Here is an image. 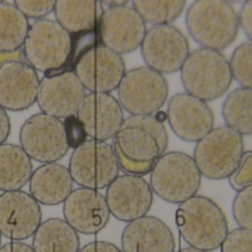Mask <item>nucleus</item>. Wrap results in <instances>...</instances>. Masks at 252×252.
Wrapping results in <instances>:
<instances>
[{"instance_id": "nucleus-1", "label": "nucleus", "mask_w": 252, "mask_h": 252, "mask_svg": "<svg viewBox=\"0 0 252 252\" xmlns=\"http://www.w3.org/2000/svg\"><path fill=\"white\" fill-rule=\"evenodd\" d=\"M167 145L164 121L155 115H130L124 120L112 146L121 170L142 177L151 173Z\"/></svg>"}, {"instance_id": "nucleus-2", "label": "nucleus", "mask_w": 252, "mask_h": 252, "mask_svg": "<svg viewBox=\"0 0 252 252\" xmlns=\"http://www.w3.org/2000/svg\"><path fill=\"white\" fill-rule=\"evenodd\" d=\"M25 61L44 75L68 71L75 54L73 36L56 20L31 24L22 47Z\"/></svg>"}, {"instance_id": "nucleus-3", "label": "nucleus", "mask_w": 252, "mask_h": 252, "mask_svg": "<svg viewBox=\"0 0 252 252\" xmlns=\"http://www.w3.org/2000/svg\"><path fill=\"white\" fill-rule=\"evenodd\" d=\"M187 29L192 39L203 48L220 50L232 44L240 29L235 7L222 0H197L188 7Z\"/></svg>"}, {"instance_id": "nucleus-4", "label": "nucleus", "mask_w": 252, "mask_h": 252, "mask_svg": "<svg viewBox=\"0 0 252 252\" xmlns=\"http://www.w3.org/2000/svg\"><path fill=\"white\" fill-rule=\"evenodd\" d=\"M176 223L189 247L207 252L220 247L229 233L227 220L221 209L213 200L201 195L179 204Z\"/></svg>"}, {"instance_id": "nucleus-5", "label": "nucleus", "mask_w": 252, "mask_h": 252, "mask_svg": "<svg viewBox=\"0 0 252 252\" xmlns=\"http://www.w3.org/2000/svg\"><path fill=\"white\" fill-rule=\"evenodd\" d=\"M180 71L186 93L206 102L223 96L233 80L227 58L212 49L201 47L191 52Z\"/></svg>"}, {"instance_id": "nucleus-6", "label": "nucleus", "mask_w": 252, "mask_h": 252, "mask_svg": "<svg viewBox=\"0 0 252 252\" xmlns=\"http://www.w3.org/2000/svg\"><path fill=\"white\" fill-rule=\"evenodd\" d=\"M201 174L190 155L182 152L164 154L151 172L154 193L170 204H181L198 193Z\"/></svg>"}, {"instance_id": "nucleus-7", "label": "nucleus", "mask_w": 252, "mask_h": 252, "mask_svg": "<svg viewBox=\"0 0 252 252\" xmlns=\"http://www.w3.org/2000/svg\"><path fill=\"white\" fill-rule=\"evenodd\" d=\"M244 152L243 136L226 125L213 128L197 142L194 160L201 176L210 180L229 179Z\"/></svg>"}, {"instance_id": "nucleus-8", "label": "nucleus", "mask_w": 252, "mask_h": 252, "mask_svg": "<svg viewBox=\"0 0 252 252\" xmlns=\"http://www.w3.org/2000/svg\"><path fill=\"white\" fill-rule=\"evenodd\" d=\"M68 169L80 187L98 191L107 188L121 170L112 145L93 139L74 149Z\"/></svg>"}, {"instance_id": "nucleus-9", "label": "nucleus", "mask_w": 252, "mask_h": 252, "mask_svg": "<svg viewBox=\"0 0 252 252\" xmlns=\"http://www.w3.org/2000/svg\"><path fill=\"white\" fill-rule=\"evenodd\" d=\"M117 90L120 104L130 115H154L164 106L169 93L163 74L147 66L126 72Z\"/></svg>"}, {"instance_id": "nucleus-10", "label": "nucleus", "mask_w": 252, "mask_h": 252, "mask_svg": "<svg viewBox=\"0 0 252 252\" xmlns=\"http://www.w3.org/2000/svg\"><path fill=\"white\" fill-rule=\"evenodd\" d=\"M19 142L31 159L41 164L60 161L69 149L63 121L44 112L35 114L24 122Z\"/></svg>"}, {"instance_id": "nucleus-11", "label": "nucleus", "mask_w": 252, "mask_h": 252, "mask_svg": "<svg viewBox=\"0 0 252 252\" xmlns=\"http://www.w3.org/2000/svg\"><path fill=\"white\" fill-rule=\"evenodd\" d=\"M73 71L90 93H110L118 89L126 74L121 55L97 43L75 59Z\"/></svg>"}, {"instance_id": "nucleus-12", "label": "nucleus", "mask_w": 252, "mask_h": 252, "mask_svg": "<svg viewBox=\"0 0 252 252\" xmlns=\"http://www.w3.org/2000/svg\"><path fill=\"white\" fill-rule=\"evenodd\" d=\"M140 47L147 67L161 74L180 71L190 53L188 38L171 25L148 30Z\"/></svg>"}, {"instance_id": "nucleus-13", "label": "nucleus", "mask_w": 252, "mask_h": 252, "mask_svg": "<svg viewBox=\"0 0 252 252\" xmlns=\"http://www.w3.org/2000/svg\"><path fill=\"white\" fill-rule=\"evenodd\" d=\"M147 31L145 21L127 4L104 9L97 28L100 44L121 56L141 47Z\"/></svg>"}, {"instance_id": "nucleus-14", "label": "nucleus", "mask_w": 252, "mask_h": 252, "mask_svg": "<svg viewBox=\"0 0 252 252\" xmlns=\"http://www.w3.org/2000/svg\"><path fill=\"white\" fill-rule=\"evenodd\" d=\"M87 90L73 71L47 74L40 79L37 102L41 112L59 119L76 115Z\"/></svg>"}, {"instance_id": "nucleus-15", "label": "nucleus", "mask_w": 252, "mask_h": 252, "mask_svg": "<svg viewBox=\"0 0 252 252\" xmlns=\"http://www.w3.org/2000/svg\"><path fill=\"white\" fill-rule=\"evenodd\" d=\"M42 223L40 204L30 193L18 190L0 195V234L11 241L32 238Z\"/></svg>"}, {"instance_id": "nucleus-16", "label": "nucleus", "mask_w": 252, "mask_h": 252, "mask_svg": "<svg viewBox=\"0 0 252 252\" xmlns=\"http://www.w3.org/2000/svg\"><path fill=\"white\" fill-rule=\"evenodd\" d=\"M105 198L111 215L120 221L130 223L149 213L154 192L143 178L125 174L108 186Z\"/></svg>"}, {"instance_id": "nucleus-17", "label": "nucleus", "mask_w": 252, "mask_h": 252, "mask_svg": "<svg viewBox=\"0 0 252 252\" xmlns=\"http://www.w3.org/2000/svg\"><path fill=\"white\" fill-rule=\"evenodd\" d=\"M167 119L179 139L196 143L213 130L215 123L214 114L207 102L188 93L171 98Z\"/></svg>"}, {"instance_id": "nucleus-18", "label": "nucleus", "mask_w": 252, "mask_h": 252, "mask_svg": "<svg viewBox=\"0 0 252 252\" xmlns=\"http://www.w3.org/2000/svg\"><path fill=\"white\" fill-rule=\"evenodd\" d=\"M40 78L26 61H10L0 67V107L21 112L37 102Z\"/></svg>"}, {"instance_id": "nucleus-19", "label": "nucleus", "mask_w": 252, "mask_h": 252, "mask_svg": "<svg viewBox=\"0 0 252 252\" xmlns=\"http://www.w3.org/2000/svg\"><path fill=\"white\" fill-rule=\"evenodd\" d=\"M64 220L78 233L95 235L109 223L111 213L106 198L98 190L79 187L63 203Z\"/></svg>"}, {"instance_id": "nucleus-20", "label": "nucleus", "mask_w": 252, "mask_h": 252, "mask_svg": "<svg viewBox=\"0 0 252 252\" xmlns=\"http://www.w3.org/2000/svg\"><path fill=\"white\" fill-rule=\"evenodd\" d=\"M123 109L119 101L110 93H90L76 115L88 137L106 142L121 129L125 120Z\"/></svg>"}, {"instance_id": "nucleus-21", "label": "nucleus", "mask_w": 252, "mask_h": 252, "mask_svg": "<svg viewBox=\"0 0 252 252\" xmlns=\"http://www.w3.org/2000/svg\"><path fill=\"white\" fill-rule=\"evenodd\" d=\"M123 252H175L171 229L161 219L146 216L130 222L121 237Z\"/></svg>"}, {"instance_id": "nucleus-22", "label": "nucleus", "mask_w": 252, "mask_h": 252, "mask_svg": "<svg viewBox=\"0 0 252 252\" xmlns=\"http://www.w3.org/2000/svg\"><path fill=\"white\" fill-rule=\"evenodd\" d=\"M69 169L56 163L43 164L33 170L29 181L30 194L41 205L63 204L74 190Z\"/></svg>"}, {"instance_id": "nucleus-23", "label": "nucleus", "mask_w": 252, "mask_h": 252, "mask_svg": "<svg viewBox=\"0 0 252 252\" xmlns=\"http://www.w3.org/2000/svg\"><path fill=\"white\" fill-rule=\"evenodd\" d=\"M103 4L96 0H58L56 20L71 35L94 32L103 14Z\"/></svg>"}, {"instance_id": "nucleus-24", "label": "nucleus", "mask_w": 252, "mask_h": 252, "mask_svg": "<svg viewBox=\"0 0 252 252\" xmlns=\"http://www.w3.org/2000/svg\"><path fill=\"white\" fill-rule=\"evenodd\" d=\"M33 173L32 159L20 145H0V191L22 190Z\"/></svg>"}, {"instance_id": "nucleus-25", "label": "nucleus", "mask_w": 252, "mask_h": 252, "mask_svg": "<svg viewBox=\"0 0 252 252\" xmlns=\"http://www.w3.org/2000/svg\"><path fill=\"white\" fill-rule=\"evenodd\" d=\"M35 252H79L78 232L63 219L53 217L42 222L32 236Z\"/></svg>"}, {"instance_id": "nucleus-26", "label": "nucleus", "mask_w": 252, "mask_h": 252, "mask_svg": "<svg viewBox=\"0 0 252 252\" xmlns=\"http://www.w3.org/2000/svg\"><path fill=\"white\" fill-rule=\"evenodd\" d=\"M31 23L13 3L0 2V52L22 50Z\"/></svg>"}, {"instance_id": "nucleus-27", "label": "nucleus", "mask_w": 252, "mask_h": 252, "mask_svg": "<svg viewBox=\"0 0 252 252\" xmlns=\"http://www.w3.org/2000/svg\"><path fill=\"white\" fill-rule=\"evenodd\" d=\"M226 125L241 136L252 135V89L239 87L229 93L222 107Z\"/></svg>"}, {"instance_id": "nucleus-28", "label": "nucleus", "mask_w": 252, "mask_h": 252, "mask_svg": "<svg viewBox=\"0 0 252 252\" xmlns=\"http://www.w3.org/2000/svg\"><path fill=\"white\" fill-rule=\"evenodd\" d=\"M132 7L140 15L145 23L154 26L170 25L181 16L186 7L184 0H134Z\"/></svg>"}, {"instance_id": "nucleus-29", "label": "nucleus", "mask_w": 252, "mask_h": 252, "mask_svg": "<svg viewBox=\"0 0 252 252\" xmlns=\"http://www.w3.org/2000/svg\"><path fill=\"white\" fill-rule=\"evenodd\" d=\"M229 63L233 79L241 87L252 89V41H245L238 45L234 50Z\"/></svg>"}, {"instance_id": "nucleus-30", "label": "nucleus", "mask_w": 252, "mask_h": 252, "mask_svg": "<svg viewBox=\"0 0 252 252\" xmlns=\"http://www.w3.org/2000/svg\"><path fill=\"white\" fill-rule=\"evenodd\" d=\"M232 215L240 227L252 230V187L238 192L232 204Z\"/></svg>"}, {"instance_id": "nucleus-31", "label": "nucleus", "mask_w": 252, "mask_h": 252, "mask_svg": "<svg viewBox=\"0 0 252 252\" xmlns=\"http://www.w3.org/2000/svg\"><path fill=\"white\" fill-rule=\"evenodd\" d=\"M231 187L237 192L252 187V150L243 154L239 165L229 178Z\"/></svg>"}, {"instance_id": "nucleus-32", "label": "nucleus", "mask_w": 252, "mask_h": 252, "mask_svg": "<svg viewBox=\"0 0 252 252\" xmlns=\"http://www.w3.org/2000/svg\"><path fill=\"white\" fill-rule=\"evenodd\" d=\"M56 2L55 0H16L13 1V4L28 19L40 20L46 19L48 15L54 12Z\"/></svg>"}, {"instance_id": "nucleus-33", "label": "nucleus", "mask_w": 252, "mask_h": 252, "mask_svg": "<svg viewBox=\"0 0 252 252\" xmlns=\"http://www.w3.org/2000/svg\"><path fill=\"white\" fill-rule=\"evenodd\" d=\"M220 252H252V230L239 228L229 232Z\"/></svg>"}, {"instance_id": "nucleus-34", "label": "nucleus", "mask_w": 252, "mask_h": 252, "mask_svg": "<svg viewBox=\"0 0 252 252\" xmlns=\"http://www.w3.org/2000/svg\"><path fill=\"white\" fill-rule=\"evenodd\" d=\"M63 125L69 148L76 149L87 142L88 136L77 115L65 118Z\"/></svg>"}, {"instance_id": "nucleus-35", "label": "nucleus", "mask_w": 252, "mask_h": 252, "mask_svg": "<svg viewBox=\"0 0 252 252\" xmlns=\"http://www.w3.org/2000/svg\"><path fill=\"white\" fill-rule=\"evenodd\" d=\"M240 28L252 42V0L245 1L241 6L239 14Z\"/></svg>"}, {"instance_id": "nucleus-36", "label": "nucleus", "mask_w": 252, "mask_h": 252, "mask_svg": "<svg viewBox=\"0 0 252 252\" xmlns=\"http://www.w3.org/2000/svg\"><path fill=\"white\" fill-rule=\"evenodd\" d=\"M79 252H123L115 244L106 241H94L84 246Z\"/></svg>"}, {"instance_id": "nucleus-37", "label": "nucleus", "mask_w": 252, "mask_h": 252, "mask_svg": "<svg viewBox=\"0 0 252 252\" xmlns=\"http://www.w3.org/2000/svg\"><path fill=\"white\" fill-rule=\"evenodd\" d=\"M11 131V123L7 110L0 107V145L5 143Z\"/></svg>"}, {"instance_id": "nucleus-38", "label": "nucleus", "mask_w": 252, "mask_h": 252, "mask_svg": "<svg viewBox=\"0 0 252 252\" xmlns=\"http://www.w3.org/2000/svg\"><path fill=\"white\" fill-rule=\"evenodd\" d=\"M0 252H35L31 246L22 241H11L1 246Z\"/></svg>"}, {"instance_id": "nucleus-39", "label": "nucleus", "mask_w": 252, "mask_h": 252, "mask_svg": "<svg viewBox=\"0 0 252 252\" xmlns=\"http://www.w3.org/2000/svg\"><path fill=\"white\" fill-rule=\"evenodd\" d=\"M10 61H25L22 50L13 52V53H3L0 52V67L5 62Z\"/></svg>"}, {"instance_id": "nucleus-40", "label": "nucleus", "mask_w": 252, "mask_h": 252, "mask_svg": "<svg viewBox=\"0 0 252 252\" xmlns=\"http://www.w3.org/2000/svg\"><path fill=\"white\" fill-rule=\"evenodd\" d=\"M127 1H102V4H106L108 7H118V6L127 5Z\"/></svg>"}, {"instance_id": "nucleus-41", "label": "nucleus", "mask_w": 252, "mask_h": 252, "mask_svg": "<svg viewBox=\"0 0 252 252\" xmlns=\"http://www.w3.org/2000/svg\"><path fill=\"white\" fill-rule=\"evenodd\" d=\"M176 252H207L203 251V250H198V249L193 248V247H187V248L182 249Z\"/></svg>"}, {"instance_id": "nucleus-42", "label": "nucleus", "mask_w": 252, "mask_h": 252, "mask_svg": "<svg viewBox=\"0 0 252 252\" xmlns=\"http://www.w3.org/2000/svg\"><path fill=\"white\" fill-rule=\"evenodd\" d=\"M1 235L0 234V248H1Z\"/></svg>"}, {"instance_id": "nucleus-43", "label": "nucleus", "mask_w": 252, "mask_h": 252, "mask_svg": "<svg viewBox=\"0 0 252 252\" xmlns=\"http://www.w3.org/2000/svg\"><path fill=\"white\" fill-rule=\"evenodd\" d=\"M1 0H0V2H1Z\"/></svg>"}]
</instances>
